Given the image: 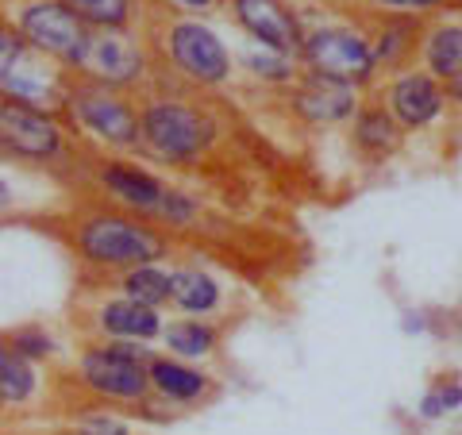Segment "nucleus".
Wrapping results in <instances>:
<instances>
[{"label": "nucleus", "mask_w": 462, "mask_h": 435, "mask_svg": "<svg viewBox=\"0 0 462 435\" xmlns=\"http://www.w3.org/2000/svg\"><path fill=\"white\" fill-rule=\"evenodd\" d=\"M54 236L81 263L85 278H112L132 266L173 258L170 231L116 205H81L54 224Z\"/></svg>", "instance_id": "nucleus-1"}, {"label": "nucleus", "mask_w": 462, "mask_h": 435, "mask_svg": "<svg viewBox=\"0 0 462 435\" xmlns=\"http://www.w3.org/2000/svg\"><path fill=\"white\" fill-rule=\"evenodd\" d=\"M147 358L151 351L143 343L81 339L74 355V370H62L58 382L74 389V397H81L85 404H105V409L139 412L147 420H166L162 412H154V404L162 401L151 393Z\"/></svg>", "instance_id": "nucleus-2"}, {"label": "nucleus", "mask_w": 462, "mask_h": 435, "mask_svg": "<svg viewBox=\"0 0 462 435\" xmlns=\"http://www.w3.org/2000/svg\"><path fill=\"white\" fill-rule=\"evenodd\" d=\"M139 100V154L170 170H193L220 143V120L197 100L154 85Z\"/></svg>", "instance_id": "nucleus-3"}, {"label": "nucleus", "mask_w": 462, "mask_h": 435, "mask_svg": "<svg viewBox=\"0 0 462 435\" xmlns=\"http://www.w3.org/2000/svg\"><path fill=\"white\" fill-rule=\"evenodd\" d=\"M143 42H147L154 69H170L193 89H220L231 81V51L197 16H173L166 8H151Z\"/></svg>", "instance_id": "nucleus-4"}, {"label": "nucleus", "mask_w": 462, "mask_h": 435, "mask_svg": "<svg viewBox=\"0 0 462 435\" xmlns=\"http://www.w3.org/2000/svg\"><path fill=\"white\" fill-rule=\"evenodd\" d=\"M62 124L81 147L93 143L100 151L135 154L139 151V100L135 93L112 89L93 78L69 74L62 89Z\"/></svg>", "instance_id": "nucleus-5"}, {"label": "nucleus", "mask_w": 462, "mask_h": 435, "mask_svg": "<svg viewBox=\"0 0 462 435\" xmlns=\"http://www.w3.org/2000/svg\"><path fill=\"white\" fill-rule=\"evenodd\" d=\"M0 158L16 162L23 170L62 178V173L85 166L89 147H81V143L69 135V127L62 124L58 112L0 100Z\"/></svg>", "instance_id": "nucleus-6"}, {"label": "nucleus", "mask_w": 462, "mask_h": 435, "mask_svg": "<svg viewBox=\"0 0 462 435\" xmlns=\"http://www.w3.org/2000/svg\"><path fill=\"white\" fill-rule=\"evenodd\" d=\"M0 16L23 35L27 47H35L66 74L81 69L93 32L78 16H69L58 0H0Z\"/></svg>", "instance_id": "nucleus-7"}, {"label": "nucleus", "mask_w": 462, "mask_h": 435, "mask_svg": "<svg viewBox=\"0 0 462 435\" xmlns=\"http://www.w3.org/2000/svg\"><path fill=\"white\" fill-rule=\"evenodd\" d=\"M66 69L27 47L23 35L0 16V100L42 112H62Z\"/></svg>", "instance_id": "nucleus-8"}, {"label": "nucleus", "mask_w": 462, "mask_h": 435, "mask_svg": "<svg viewBox=\"0 0 462 435\" xmlns=\"http://www.w3.org/2000/svg\"><path fill=\"white\" fill-rule=\"evenodd\" d=\"M297 62L305 74L346 85V89H355V93L366 89V85L378 78L366 35L355 32V27H339V23H320V27H312V32H305Z\"/></svg>", "instance_id": "nucleus-9"}, {"label": "nucleus", "mask_w": 462, "mask_h": 435, "mask_svg": "<svg viewBox=\"0 0 462 435\" xmlns=\"http://www.w3.org/2000/svg\"><path fill=\"white\" fill-rule=\"evenodd\" d=\"M162 312L139 301H127L108 285H85V297L74 304V328L81 339H124V343H154L162 336Z\"/></svg>", "instance_id": "nucleus-10"}, {"label": "nucleus", "mask_w": 462, "mask_h": 435, "mask_svg": "<svg viewBox=\"0 0 462 435\" xmlns=\"http://www.w3.org/2000/svg\"><path fill=\"white\" fill-rule=\"evenodd\" d=\"M85 170H89L93 185L108 205L132 212V216H143V220H151L158 212V205H162V197H166V185H170L166 178H158L154 170L132 162V158H120V154L89 151Z\"/></svg>", "instance_id": "nucleus-11"}, {"label": "nucleus", "mask_w": 462, "mask_h": 435, "mask_svg": "<svg viewBox=\"0 0 462 435\" xmlns=\"http://www.w3.org/2000/svg\"><path fill=\"white\" fill-rule=\"evenodd\" d=\"M151 69L154 66H151L143 35H135V32H93L89 51H85V62H81L78 74L93 78L100 85H112V89L139 93V89H147Z\"/></svg>", "instance_id": "nucleus-12"}, {"label": "nucleus", "mask_w": 462, "mask_h": 435, "mask_svg": "<svg viewBox=\"0 0 462 435\" xmlns=\"http://www.w3.org/2000/svg\"><path fill=\"white\" fill-rule=\"evenodd\" d=\"M227 12L243 35H251L258 47H266L273 54H300L305 42V27L293 12L289 0H227Z\"/></svg>", "instance_id": "nucleus-13"}, {"label": "nucleus", "mask_w": 462, "mask_h": 435, "mask_svg": "<svg viewBox=\"0 0 462 435\" xmlns=\"http://www.w3.org/2000/svg\"><path fill=\"white\" fill-rule=\"evenodd\" d=\"M147 382L158 401L178 404V409H200V404H208L212 397H220V382H216L205 366L181 362L173 355L147 358Z\"/></svg>", "instance_id": "nucleus-14"}, {"label": "nucleus", "mask_w": 462, "mask_h": 435, "mask_svg": "<svg viewBox=\"0 0 462 435\" xmlns=\"http://www.w3.org/2000/svg\"><path fill=\"white\" fill-rule=\"evenodd\" d=\"M385 108L404 132H420V127L436 124L447 108V89L428 74V69H404L389 81L385 89Z\"/></svg>", "instance_id": "nucleus-15"}, {"label": "nucleus", "mask_w": 462, "mask_h": 435, "mask_svg": "<svg viewBox=\"0 0 462 435\" xmlns=\"http://www.w3.org/2000/svg\"><path fill=\"white\" fill-rule=\"evenodd\" d=\"M293 89H289V108L300 124L309 127H331V124H346L358 108V97L355 89H346V85H336L328 78H316V74H300L289 81Z\"/></svg>", "instance_id": "nucleus-16"}, {"label": "nucleus", "mask_w": 462, "mask_h": 435, "mask_svg": "<svg viewBox=\"0 0 462 435\" xmlns=\"http://www.w3.org/2000/svg\"><path fill=\"white\" fill-rule=\"evenodd\" d=\"M351 143L366 162H385V158L401 154L404 127L393 120V112L385 108L382 97H366L358 100V108L351 116Z\"/></svg>", "instance_id": "nucleus-17"}, {"label": "nucleus", "mask_w": 462, "mask_h": 435, "mask_svg": "<svg viewBox=\"0 0 462 435\" xmlns=\"http://www.w3.org/2000/svg\"><path fill=\"white\" fill-rule=\"evenodd\" d=\"M170 309H178L185 316H200V320H212V316L224 309L220 278L200 263H193V258L173 263L170 266Z\"/></svg>", "instance_id": "nucleus-18"}, {"label": "nucleus", "mask_w": 462, "mask_h": 435, "mask_svg": "<svg viewBox=\"0 0 462 435\" xmlns=\"http://www.w3.org/2000/svg\"><path fill=\"white\" fill-rule=\"evenodd\" d=\"M42 397V370L23 358L0 331V416L23 412Z\"/></svg>", "instance_id": "nucleus-19"}, {"label": "nucleus", "mask_w": 462, "mask_h": 435, "mask_svg": "<svg viewBox=\"0 0 462 435\" xmlns=\"http://www.w3.org/2000/svg\"><path fill=\"white\" fill-rule=\"evenodd\" d=\"M158 339L166 343V355L205 366V362L220 351L224 328L216 320H200V316H178V320L162 324V336H158Z\"/></svg>", "instance_id": "nucleus-20"}, {"label": "nucleus", "mask_w": 462, "mask_h": 435, "mask_svg": "<svg viewBox=\"0 0 462 435\" xmlns=\"http://www.w3.org/2000/svg\"><path fill=\"white\" fill-rule=\"evenodd\" d=\"M366 42L374 51V66H378V74L382 69H401L416 54V47L424 42L420 20L416 16H385L382 12V20H378V27H374V35H366Z\"/></svg>", "instance_id": "nucleus-21"}, {"label": "nucleus", "mask_w": 462, "mask_h": 435, "mask_svg": "<svg viewBox=\"0 0 462 435\" xmlns=\"http://www.w3.org/2000/svg\"><path fill=\"white\" fill-rule=\"evenodd\" d=\"M85 285H108L116 293H124L127 301H139L147 309L162 312L170 304V266L166 263H151V266H132L112 278H85Z\"/></svg>", "instance_id": "nucleus-22"}, {"label": "nucleus", "mask_w": 462, "mask_h": 435, "mask_svg": "<svg viewBox=\"0 0 462 435\" xmlns=\"http://www.w3.org/2000/svg\"><path fill=\"white\" fill-rule=\"evenodd\" d=\"M89 32H135L147 0H58Z\"/></svg>", "instance_id": "nucleus-23"}, {"label": "nucleus", "mask_w": 462, "mask_h": 435, "mask_svg": "<svg viewBox=\"0 0 462 435\" xmlns=\"http://www.w3.org/2000/svg\"><path fill=\"white\" fill-rule=\"evenodd\" d=\"M428 74L439 85H462V23L431 27L420 42Z\"/></svg>", "instance_id": "nucleus-24"}, {"label": "nucleus", "mask_w": 462, "mask_h": 435, "mask_svg": "<svg viewBox=\"0 0 462 435\" xmlns=\"http://www.w3.org/2000/svg\"><path fill=\"white\" fill-rule=\"evenodd\" d=\"M5 336H8V343L16 347L23 358H32L35 366L58 358V351H62V347H58V339H54V331H51L47 324H16V328H8Z\"/></svg>", "instance_id": "nucleus-25"}, {"label": "nucleus", "mask_w": 462, "mask_h": 435, "mask_svg": "<svg viewBox=\"0 0 462 435\" xmlns=\"http://www.w3.org/2000/svg\"><path fill=\"white\" fill-rule=\"evenodd\" d=\"M243 62H247V69L254 78H266V81H278V85H289L293 81L297 74H300V62L297 58H289V54H273V51H251L247 58H243Z\"/></svg>", "instance_id": "nucleus-26"}, {"label": "nucleus", "mask_w": 462, "mask_h": 435, "mask_svg": "<svg viewBox=\"0 0 462 435\" xmlns=\"http://www.w3.org/2000/svg\"><path fill=\"white\" fill-rule=\"evenodd\" d=\"M69 428H74L78 435H132V428H127L112 409H105V404H93V409L74 412L69 416Z\"/></svg>", "instance_id": "nucleus-27"}, {"label": "nucleus", "mask_w": 462, "mask_h": 435, "mask_svg": "<svg viewBox=\"0 0 462 435\" xmlns=\"http://www.w3.org/2000/svg\"><path fill=\"white\" fill-rule=\"evenodd\" d=\"M458 404H462V382H458V378H439V382L424 393L420 416H424V420H436V416H443V412L458 409Z\"/></svg>", "instance_id": "nucleus-28"}, {"label": "nucleus", "mask_w": 462, "mask_h": 435, "mask_svg": "<svg viewBox=\"0 0 462 435\" xmlns=\"http://www.w3.org/2000/svg\"><path fill=\"white\" fill-rule=\"evenodd\" d=\"M370 5L385 16H424V12L439 8L443 0H370Z\"/></svg>", "instance_id": "nucleus-29"}, {"label": "nucleus", "mask_w": 462, "mask_h": 435, "mask_svg": "<svg viewBox=\"0 0 462 435\" xmlns=\"http://www.w3.org/2000/svg\"><path fill=\"white\" fill-rule=\"evenodd\" d=\"M224 0H173V8H181V12H216Z\"/></svg>", "instance_id": "nucleus-30"}, {"label": "nucleus", "mask_w": 462, "mask_h": 435, "mask_svg": "<svg viewBox=\"0 0 462 435\" xmlns=\"http://www.w3.org/2000/svg\"><path fill=\"white\" fill-rule=\"evenodd\" d=\"M0 205H12V193H8V185L0 181Z\"/></svg>", "instance_id": "nucleus-31"}, {"label": "nucleus", "mask_w": 462, "mask_h": 435, "mask_svg": "<svg viewBox=\"0 0 462 435\" xmlns=\"http://www.w3.org/2000/svg\"><path fill=\"white\" fill-rule=\"evenodd\" d=\"M42 435H78L74 428H58V431H42Z\"/></svg>", "instance_id": "nucleus-32"}]
</instances>
